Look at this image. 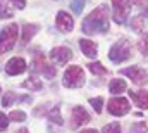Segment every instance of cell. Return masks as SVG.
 I'll list each match as a JSON object with an SVG mask.
<instances>
[{"label": "cell", "mask_w": 148, "mask_h": 133, "mask_svg": "<svg viewBox=\"0 0 148 133\" xmlns=\"http://www.w3.org/2000/svg\"><path fill=\"white\" fill-rule=\"evenodd\" d=\"M131 97L140 109H148V92H131Z\"/></svg>", "instance_id": "15"}, {"label": "cell", "mask_w": 148, "mask_h": 133, "mask_svg": "<svg viewBox=\"0 0 148 133\" xmlns=\"http://www.w3.org/2000/svg\"><path fill=\"white\" fill-rule=\"evenodd\" d=\"M102 133H121V125L119 123H110V125L103 126Z\"/></svg>", "instance_id": "24"}, {"label": "cell", "mask_w": 148, "mask_h": 133, "mask_svg": "<svg viewBox=\"0 0 148 133\" xmlns=\"http://www.w3.org/2000/svg\"><path fill=\"white\" fill-rule=\"evenodd\" d=\"M88 67H90V71L93 74H105L107 73V69L103 67L102 62H91V64H88Z\"/></svg>", "instance_id": "22"}, {"label": "cell", "mask_w": 148, "mask_h": 133, "mask_svg": "<svg viewBox=\"0 0 148 133\" xmlns=\"http://www.w3.org/2000/svg\"><path fill=\"white\" fill-rule=\"evenodd\" d=\"M64 87L66 88H79L84 85V71L79 66H71L64 73Z\"/></svg>", "instance_id": "3"}, {"label": "cell", "mask_w": 148, "mask_h": 133, "mask_svg": "<svg viewBox=\"0 0 148 133\" xmlns=\"http://www.w3.org/2000/svg\"><path fill=\"white\" fill-rule=\"evenodd\" d=\"M7 126H9V118L3 112H0V132H5Z\"/></svg>", "instance_id": "27"}, {"label": "cell", "mask_w": 148, "mask_h": 133, "mask_svg": "<svg viewBox=\"0 0 148 133\" xmlns=\"http://www.w3.org/2000/svg\"><path fill=\"white\" fill-rule=\"evenodd\" d=\"M26 61L23 57H12L7 64H5V73L10 74V76H17V74H23L26 71Z\"/></svg>", "instance_id": "10"}, {"label": "cell", "mask_w": 148, "mask_h": 133, "mask_svg": "<svg viewBox=\"0 0 148 133\" xmlns=\"http://www.w3.org/2000/svg\"><path fill=\"white\" fill-rule=\"evenodd\" d=\"M129 100L122 97H114L109 100V112L112 116H124L129 112Z\"/></svg>", "instance_id": "8"}, {"label": "cell", "mask_w": 148, "mask_h": 133, "mask_svg": "<svg viewBox=\"0 0 148 133\" xmlns=\"http://www.w3.org/2000/svg\"><path fill=\"white\" fill-rule=\"evenodd\" d=\"M16 100H24V102H31V97H16L12 92H7L3 97H2V105L3 107H9V105H12V102H16Z\"/></svg>", "instance_id": "18"}, {"label": "cell", "mask_w": 148, "mask_h": 133, "mask_svg": "<svg viewBox=\"0 0 148 133\" xmlns=\"http://www.w3.org/2000/svg\"><path fill=\"white\" fill-rule=\"evenodd\" d=\"M9 118L12 121H24L26 119V112H23V111H12Z\"/></svg>", "instance_id": "26"}, {"label": "cell", "mask_w": 148, "mask_h": 133, "mask_svg": "<svg viewBox=\"0 0 148 133\" xmlns=\"http://www.w3.org/2000/svg\"><path fill=\"white\" fill-rule=\"evenodd\" d=\"M129 55H131V47H129V43L126 40L115 42L112 45L110 52H109V59H110L112 62H115V64L124 62L126 59H129Z\"/></svg>", "instance_id": "4"}, {"label": "cell", "mask_w": 148, "mask_h": 133, "mask_svg": "<svg viewBox=\"0 0 148 133\" xmlns=\"http://www.w3.org/2000/svg\"><path fill=\"white\" fill-rule=\"evenodd\" d=\"M79 47H81V50L86 57H95L97 55V43L95 42L83 38V40H79Z\"/></svg>", "instance_id": "13"}, {"label": "cell", "mask_w": 148, "mask_h": 133, "mask_svg": "<svg viewBox=\"0 0 148 133\" xmlns=\"http://www.w3.org/2000/svg\"><path fill=\"white\" fill-rule=\"evenodd\" d=\"M23 87H24V88H28V90H41L43 83H41V81H38V78L31 76V78H28L26 81H23Z\"/></svg>", "instance_id": "19"}, {"label": "cell", "mask_w": 148, "mask_h": 133, "mask_svg": "<svg viewBox=\"0 0 148 133\" xmlns=\"http://www.w3.org/2000/svg\"><path fill=\"white\" fill-rule=\"evenodd\" d=\"M50 59L53 62H57L59 66H64V64H67L73 59V50L67 48V47H55L50 52Z\"/></svg>", "instance_id": "9"}, {"label": "cell", "mask_w": 148, "mask_h": 133, "mask_svg": "<svg viewBox=\"0 0 148 133\" xmlns=\"http://www.w3.org/2000/svg\"><path fill=\"white\" fill-rule=\"evenodd\" d=\"M90 104L93 105V109L100 114L102 112V107H103V99L102 97H98V99H90Z\"/></svg>", "instance_id": "25"}, {"label": "cell", "mask_w": 148, "mask_h": 133, "mask_svg": "<svg viewBox=\"0 0 148 133\" xmlns=\"http://www.w3.org/2000/svg\"><path fill=\"white\" fill-rule=\"evenodd\" d=\"M84 3H86V0H71V9L76 14H79L84 9Z\"/></svg>", "instance_id": "23"}, {"label": "cell", "mask_w": 148, "mask_h": 133, "mask_svg": "<svg viewBox=\"0 0 148 133\" xmlns=\"http://www.w3.org/2000/svg\"><path fill=\"white\" fill-rule=\"evenodd\" d=\"M147 125L145 123H141V125H134L133 126V130H131V133H147Z\"/></svg>", "instance_id": "29"}, {"label": "cell", "mask_w": 148, "mask_h": 133, "mask_svg": "<svg viewBox=\"0 0 148 133\" xmlns=\"http://www.w3.org/2000/svg\"><path fill=\"white\" fill-rule=\"evenodd\" d=\"M140 50L143 54H148V35H145L141 40H140Z\"/></svg>", "instance_id": "28"}, {"label": "cell", "mask_w": 148, "mask_h": 133, "mask_svg": "<svg viewBox=\"0 0 148 133\" xmlns=\"http://www.w3.org/2000/svg\"><path fill=\"white\" fill-rule=\"evenodd\" d=\"M90 121V114L81 107V105H76L73 109V128H79L81 125H84V123H88Z\"/></svg>", "instance_id": "12"}, {"label": "cell", "mask_w": 148, "mask_h": 133, "mask_svg": "<svg viewBox=\"0 0 148 133\" xmlns=\"http://www.w3.org/2000/svg\"><path fill=\"white\" fill-rule=\"evenodd\" d=\"M38 30H40L38 24H26V26H24V31H23V45H26V43L38 33Z\"/></svg>", "instance_id": "17"}, {"label": "cell", "mask_w": 148, "mask_h": 133, "mask_svg": "<svg viewBox=\"0 0 148 133\" xmlns=\"http://www.w3.org/2000/svg\"><path fill=\"white\" fill-rule=\"evenodd\" d=\"M12 3H14L16 9H24L26 7V0H12Z\"/></svg>", "instance_id": "31"}, {"label": "cell", "mask_w": 148, "mask_h": 133, "mask_svg": "<svg viewBox=\"0 0 148 133\" xmlns=\"http://www.w3.org/2000/svg\"><path fill=\"white\" fill-rule=\"evenodd\" d=\"M133 2H134V3H136L138 7H141V9H145V10H147L145 14L148 16V0H133Z\"/></svg>", "instance_id": "30"}, {"label": "cell", "mask_w": 148, "mask_h": 133, "mask_svg": "<svg viewBox=\"0 0 148 133\" xmlns=\"http://www.w3.org/2000/svg\"><path fill=\"white\" fill-rule=\"evenodd\" d=\"M16 133H29V132H28L26 128H21V130H17V132H16Z\"/></svg>", "instance_id": "33"}, {"label": "cell", "mask_w": 148, "mask_h": 133, "mask_svg": "<svg viewBox=\"0 0 148 133\" xmlns=\"http://www.w3.org/2000/svg\"><path fill=\"white\" fill-rule=\"evenodd\" d=\"M121 74L129 76L136 85H147L148 83V71L143 69V67H138V66L124 67V69H121Z\"/></svg>", "instance_id": "6"}, {"label": "cell", "mask_w": 148, "mask_h": 133, "mask_svg": "<svg viewBox=\"0 0 148 133\" xmlns=\"http://www.w3.org/2000/svg\"><path fill=\"white\" fill-rule=\"evenodd\" d=\"M112 9H114V21L117 24L126 23V17L131 9V0H112Z\"/></svg>", "instance_id": "5"}, {"label": "cell", "mask_w": 148, "mask_h": 133, "mask_svg": "<svg viewBox=\"0 0 148 133\" xmlns=\"http://www.w3.org/2000/svg\"><path fill=\"white\" fill-rule=\"evenodd\" d=\"M81 30H83V33H86V35L107 33L109 31V12H107V7L100 5L91 14H88L84 17V21H83Z\"/></svg>", "instance_id": "1"}, {"label": "cell", "mask_w": 148, "mask_h": 133, "mask_svg": "<svg viewBox=\"0 0 148 133\" xmlns=\"http://www.w3.org/2000/svg\"><path fill=\"white\" fill-rule=\"evenodd\" d=\"M79 133H98V130H93V128H86V130H83V132Z\"/></svg>", "instance_id": "32"}, {"label": "cell", "mask_w": 148, "mask_h": 133, "mask_svg": "<svg viewBox=\"0 0 148 133\" xmlns=\"http://www.w3.org/2000/svg\"><path fill=\"white\" fill-rule=\"evenodd\" d=\"M48 119H50L53 125H57V126H62V123H64V121H62V116H60V111H59L57 107L50 111V114H48Z\"/></svg>", "instance_id": "21"}, {"label": "cell", "mask_w": 148, "mask_h": 133, "mask_svg": "<svg viewBox=\"0 0 148 133\" xmlns=\"http://www.w3.org/2000/svg\"><path fill=\"white\" fill-rule=\"evenodd\" d=\"M17 35H19L17 24H7L5 28H2V31H0V54L9 52L16 45Z\"/></svg>", "instance_id": "2"}, {"label": "cell", "mask_w": 148, "mask_h": 133, "mask_svg": "<svg viewBox=\"0 0 148 133\" xmlns=\"http://www.w3.org/2000/svg\"><path fill=\"white\" fill-rule=\"evenodd\" d=\"M55 24H57V28L62 33H69V31H73V28H74V19L71 17V14L60 10L57 14V17H55Z\"/></svg>", "instance_id": "11"}, {"label": "cell", "mask_w": 148, "mask_h": 133, "mask_svg": "<svg viewBox=\"0 0 148 133\" xmlns=\"http://www.w3.org/2000/svg\"><path fill=\"white\" fill-rule=\"evenodd\" d=\"M131 26H133V31H143V28H145V16H136V17H133Z\"/></svg>", "instance_id": "20"}, {"label": "cell", "mask_w": 148, "mask_h": 133, "mask_svg": "<svg viewBox=\"0 0 148 133\" xmlns=\"http://www.w3.org/2000/svg\"><path fill=\"white\" fill-rule=\"evenodd\" d=\"M33 67H35V71H36V73H41L45 78H53V76H55V73H57V69H55V67L50 66V64L47 62V59H45V55H43V54H36V55H35Z\"/></svg>", "instance_id": "7"}, {"label": "cell", "mask_w": 148, "mask_h": 133, "mask_svg": "<svg viewBox=\"0 0 148 133\" xmlns=\"http://www.w3.org/2000/svg\"><path fill=\"white\" fill-rule=\"evenodd\" d=\"M14 3L12 0H0V17L2 19H9L14 16Z\"/></svg>", "instance_id": "14"}, {"label": "cell", "mask_w": 148, "mask_h": 133, "mask_svg": "<svg viewBox=\"0 0 148 133\" xmlns=\"http://www.w3.org/2000/svg\"><path fill=\"white\" fill-rule=\"evenodd\" d=\"M109 90H110V94H114V95H119V94H122V92L127 90V83L124 80L115 78V80H112L110 83H109Z\"/></svg>", "instance_id": "16"}]
</instances>
